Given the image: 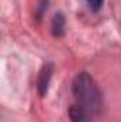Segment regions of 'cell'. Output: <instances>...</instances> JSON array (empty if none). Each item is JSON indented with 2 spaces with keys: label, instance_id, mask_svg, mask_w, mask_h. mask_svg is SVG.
<instances>
[{
  "label": "cell",
  "instance_id": "cell-2",
  "mask_svg": "<svg viewBox=\"0 0 121 122\" xmlns=\"http://www.w3.org/2000/svg\"><path fill=\"white\" fill-rule=\"evenodd\" d=\"M51 72H53V65L51 64L44 65V68L41 70L40 78H38V92H40V95H44L47 92V87H49V82H50Z\"/></svg>",
  "mask_w": 121,
  "mask_h": 122
},
{
  "label": "cell",
  "instance_id": "cell-4",
  "mask_svg": "<svg viewBox=\"0 0 121 122\" xmlns=\"http://www.w3.org/2000/svg\"><path fill=\"white\" fill-rule=\"evenodd\" d=\"M64 26H66V20H64L63 14H61V13L56 14V16H54V19H53V23H51V30H53V34H54L56 37L63 36V33H64Z\"/></svg>",
  "mask_w": 121,
  "mask_h": 122
},
{
  "label": "cell",
  "instance_id": "cell-1",
  "mask_svg": "<svg viewBox=\"0 0 121 122\" xmlns=\"http://www.w3.org/2000/svg\"><path fill=\"white\" fill-rule=\"evenodd\" d=\"M73 94L77 101V105L83 108L88 115L97 114L101 108V95L100 91L87 72H81L76 77L73 82Z\"/></svg>",
  "mask_w": 121,
  "mask_h": 122
},
{
  "label": "cell",
  "instance_id": "cell-3",
  "mask_svg": "<svg viewBox=\"0 0 121 122\" xmlns=\"http://www.w3.org/2000/svg\"><path fill=\"white\" fill-rule=\"evenodd\" d=\"M68 115H70L71 122H91L88 118V114L78 105H73L68 111Z\"/></svg>",
  "mask_w": 121,
  "mask_h": 122
},
{
  "label": "cell",
  "instance_id": "cell-5",
  "mask_svg": "<svg viewBox=\"0 0 121 122\" xmlns=\"http://www.w3.org/2000/svg\"><path fill=\"white\" fill-rule=\"evenodd\" d=\"M86 1L88 3V6H90L91 10H94V11H98V10L101 9L103 3H104V0H86Z\"/></svg>",
  "mask_w": 121,
  "mask_h": 122
}]
</instances>
